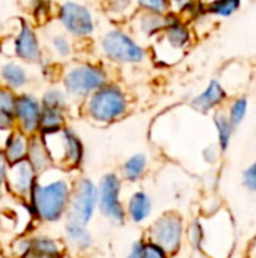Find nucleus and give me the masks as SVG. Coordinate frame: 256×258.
<instances>
[{"instance_id": "39", "label": "nucleus", "mask_w": 256, "mask_h": 258, "mask_svg": "<svg viewBox=\"0 0 256 258\" xmlns=\"http://www.w3.org/2000/svg\"><path fill=\"white\" fill-rule=\"evenodd\" d=\"M32 258H35V257H32Z\"/></svg>"}, {"instance_id": "34", "label": "nucleus", "mask_w": 256, "mask_h": 258, "mask_svg": "<svg viewBox=\"0 0 256 258\" xmlns=\"http://www.w3.org/2000/svg\"><path fill=\"white\" fill-rule=\"evenodd\" d=\"M143 245H145V239H143V237L134 240V242L130 245V248H128V251H127V254L124 255V258H142Z\"/></svg>"}, {"instance_id": "37", "label": "nucleus", "mask_w": 256, "mask_h": 258, "mask_svg": "<svg viewBox=\"0 0 256 258\" xmlns=\"http://www.w3.org/2000/svg\"><path fill=\"white\" fill-rule=\"evenodd\" d=\"M0 258H5L3 257V254H2V251H0Z\"/></svg>"}, {"instance_id": "6", "label": "nucleus", "mask_w": 256, "mask_h": 258, "mask_svg": "<svg viewBox=\"0 0 256 258\" xmlns=\"http://www.w3.org/2000/svg\"><path fill=\"white\" fill-rule=\"evenodd\" d=\"M186 221L181 213L167 210L160 213L152 222L148 224L145 234L142 236L146 242L157 245L166 251L170 257L178 255L186 242Z\"/></svg>"}, {"instance_id": "31", "label": "nucleus", "mask_w": 256, "mask_h": 258, "mask_svg": "<svg viewBox=\"0 0 256 258\" xmlns=\"http://www.w3.org/2000/svg\"><path fill=\"white\" fill-rule=\"evenodd\" d=\"M246 112H247V101L244 98H240L232 104L231 112H229V121L234 125V128L243 122V119L246 116Z\"/></svg>"}, {"instance_id": "35", "label": "nucleus", "mask_w": 256, "mask_h": 258, "mask_svg": "<svg viewBox=\"0 0 256 258\" xmlns=\"http://www.w3.org/2000/svg\"><path fill=\"white\" fill-rule=\"evenodd\" d=\"M6 169H8V163L3 159L2 153H0V197H5V177H6Z\"/></svg>"}, {"instance_id": "17", "label": "nucleus", "mask_w": 256, "mask_h": 258, "mask_svg": "<svg viewBox=\"0 0 256 258\" xmlns=\"http://www.w3.org/2000/svg\"><path fill=\"white\" fill-rule=\"evenodd\" d=\"M29 144H30V136L14 128L5 133V138L0 144V153L8 165L18 163V162L26 160Z\"/></svg>"}, {"instance_id": "20", "label": "nucleus", "mask_w": 256, "mask_h": 258, "mask_svg": "<svg viewBox=\"0 0 256 258\" xmlns=\"http://www.w3.org/2000/svg\"><path fill=\"white\" fill-rule=\"evenodd\" d=\"M26 160L32 165V168L38 172V175L54 168L51 156H50L47 145L41 135L30 136V144H29V151H27Z\"/></svg>"}, {"instance_id": "5", "label": "nucleus", "mask_w": 256, "mask_h": 258, "mask_svg": "<svg viewBox=\"0 0 256 258\" xmlns=\"http://www.w3.org/2000/svg\"><path fill=\"white\" fill-rule=\"evenodd\" d=\"M101 56L115 65L136 67L145 62L148 50L128 30L115 27L100 38Z\"/></svg>"}, {"instance_id": "11", "label": "nucleus", "mask_w": 256, "mask_h": 258, "mask_svg": "<svg viewBox=\"0 0 256 258\" xmlns=\"http://www.w3.org/2000/svg\"><path fill=\"white\" fill-rule=\"evenodd\" d=\"M38 172L27 160L8 165L5 177V195L14 201L26 203L33 186L36 184Z\"/></svg>"}, {"instance_id": "26", "label": "nucleus", "mask_w": 256, "mask_h": 258, "mask_svg": "<svg viewBox=\"0 0 256 258\" xmlns=\"http://www.w3.org/2000/svg\"><path fill=\"white\" fill-rule=\"evenodd\" d=\"M30 234L32 233H20L17 234L8 249L5 258H32V242H30Z\"/></svg>"}, {"instance_id": "15", "label": "nucleus", "mask_w": 256, "mask_h": 258, "mask_svg": "<svg viewBox=\"0 0 256 258\" xmlns=\"http://www.w3.org/2000/svg\"><path fill=\"white\" fill-rule=\"evenodd\" d=\"M154 213V200L145 189H136L125 198V218L133 225H145Z\"/></svg>"}, {"instance_id": "23", "label": "nucleus", "mask_w": 256, "mask_h": 258, "mask_svg": "<svg viewBox=\"0 0 256 258\" xmlns=\"http://www.w3.org/2000/svg\"><path fill=\"white\" fill-rule=\"evenodd\" d=\"M48 51L56 60L68 62L74 56V39L65 32H54L48 36Z\"/></svg>"}, {"instance_id": "13", "label": "nucleus", "mask_w": 256, "mask_h": 258, "mask_svg": "<svg viewBox=\"0 0 256 258\" xmlns=\"http://www.w3.org/2000/svg\"><path fill=\"white\" fill-rule=\"evenodd\" d=\"M41 101L29 92H18L15 95V128L27 136L38 135L41 122Z\"/></svg>"}, {"instance_id": "10", "label": "nucleus", "mask_w": 256, "mask_h": 258, "mask_svg": "<svg viewBox=\"0 0 256 258\" xmlns=\"http://www.w3.org/2000/svg\"><path fill=\"white\" fill-rule=\"evenodd\" d=\"M60 29L74 41H86L95 33V17L92 11L75 0H65L56 9Z\"/></svg>"}, {"instance_id": "27", "label": "nucleus", "mask_w": 256, "mask_h": 258, "mask_svg": "<svg viewBox=\"0 0 256 258\" xmlns=\"http://www.w3.org/2000/svg\"><path fill=\"white\" fill-rule=\"evenodd\" d=\"M214 125L217 128V136H219V147L222 151H226L231 142V136L234 132V125L231 124L229 118H226L222 113H217L214 116Z\"/></svg>"}, {"instance_id": "32", "label": "nucleus", "mask_w": 256, "mask_h": 258, "mask_svg": "<svg viewBox=\"0 0 256 258\" xmlns=\"http://www.w3.org/2000/svg\"><path fill=\"white\" fill-rule=\"evenodd\" d=\"M142 258H172V257H170L166 251H163L161 248H158L157 245H152V243H149V242H146V240H145Z\"/></svg>"}, {"instance_id": "2", "label": "nucleus", "mask_w": 256, "mask_h": 258, "mask_svg": "<svg viewBox=\"0 0 256 258\" xmlns=\"http://www.w3.org/2000/svg\"><path fill=\"white\" fill-rule=\"evenodd\" d=\"M130 109L131 98L128 92L122 85L113 80L97 89L80 104L83 116L97 125L115 124L125 118Z\"/></svg>"}, {"instance_id": "36", "label": "nucleus", "mask_w": 256, "mask_h": 258, "mask_svg": "<svg viewBox=\"0 0 256 258\" xmlns=\"http://www.w3.org/2000/svg\"><path fill=\"white\" fill-rule=\"evenodd\" d=\"M2 198H3V197H0V216H2V213L5 212V210H3V204H2Z\"/></svg>"}, {"instance_id": "19", "label": "nucleus", "mask_w": 256, "mask_h": 258, "mask_svg": "<svg viewBox=\"0 0 256 258\" xmlns=\"http://www.w3.org/2000/svg\"><path fill=\"white\" fill-rule=\"evenodd\" d=\"M29 71L18 60H9L0 67V85L6 86L14 92H23L29 85Z\"/></svg>"}, {"instance_id": "22", "label": "nucleus", "mask_w": 256, "mask_h": 258, "mask_svg": "<svg viewBox=\"0 0 256 258\" xmlns=\"http://www.w3.org/2000/svg\"><path fill=\"white\" fill-rule=\"evenodd\" d=\"M15 95L17 92L0 85V133H8L15 128Z\"/></svg>"}, {"instance_id": "7", "label": "nucleus", "mask_w": 256, "mask_h": 258, "mask_svg": "<svg viewBox=\"0 0 256 258\" xmlns=\"http://www.w3.org/2000/svg\"><path fill=\"white\" fill-rule=\"evenodd\" d=\"M0 51L24 63H41L45 56L36 29L26 20H17L15 29L2 36Z\"/></svg>"}, {"instance_id": "14", "label": "nucleus", "mask_w": 256, "mask_h": 258, "mask_svg": "<svg viewBox=\"0 0 256 258\" xmlns=\"http://www.w3.org/2000/svg\"><path fill=\"white\" fill-rule=\"evenodd\" d=\"M170 20L169 14H157V12H146V11H136L134 15L128 20L131 24V35L134 38H154L158 36Z\"/></svg>"}, {"instance_id": "9", "label": "nucleus", "mask_w": 256, "mask_h": 258, "mask_svg": "<svg viewBox=\"0 0 256 258\" xmlns=\"http://www.w3.org/2000/svg\"><path fill=\"white\" fill-rule=\"evenodd\" d=\"M98 215V187L97 181L88 175L75 174L69 207L65 219L91 225Z\"/></svg>"}, {"instance_id": "12", "label": "nucleus", "mask_w": 256, "mask_h": 258, "mask_svg": "<svg viewBox=\"0 0 256 258\" xmlns=\"http://www.w3.org/2000/svg\"><path fill=\"white\" fill-rule=\"evenodd\" d=\"M66 254L74 258H88L95 251V236L91 230V225H84L71 219L62 222V236H60Z\"/></svg>"}, {"instance_id": "24", "label": "nucleus", "mask_w": 256, "mask_h": 258, "mask_svg": "<svg viewBox=\"0 0 256 258\" xmlns=\"http://www.w3.org/2000/svg\"><path fill=\"white\" fill-rule=\"evenodd\" d=\"M103 6L115 21H128L137 11L136 0H103Z\"/></svg>"}, {"instance_id": "30", "label": "nucleus", "mask_w": 256, "mask_h": 258, "mask_svg": "<svg viewBox=\"0 0 256 258\" xmlns=\"http://www.w3.org/2000/svg\"><path fill=\"white\" fill-rule=\"evenodd\" d=\"M240 0H216L210 6V12L222 17H229L235 9H238Z\"/></svg>"}, {"instance_id": "4", "label": "nucleus", "mask_w": 256, "mask_h": 258, "mask_svg": "<svg viewBox=\"0 0 256 258\" xmlns=\"http://www.w3.org/2000/svg\"><path fill=\"white\" fill-rule=\"evenodd\" d=\"M42 139L51 156L54 168L71 174L80 172L84 163L86 150L81 138L72 127L65 125L56 133L42 136Z\"/></svg>"}, {"instance_id": "21", "label": "nucleus", "mask_w": 256, "mask_h": 258, "mask_svg": "<svg viewBox=\"0 0 256 258\" xmlns=\"http://www.w3.org/2000/svg\"><path fill=\"white\" fill-rule=\"evenodd\" d=\"M225 97H226V92L222 88V85L216 80H211L210 85L205 88V91L193 98L192 107L201 113H208L211 109L219 106L225 100Z\"/></svg>"}, {"instance_id": "28", "label": "nucleus", "mask_w": 256, "mask_h": 258, "mask_svg": "<svg viewBox=\"0 0 256 258\" xmlns=\"http://www.w3.org/2000/svg\"><path fill=\"white\" fill-rule=\"evenodd\" d=\"M186 240L192 245L195 251H202L204 225L201 219H193L189 225H186Z\"/></svg>"}, {"instance_id": "1", "label": "nucleus", "mask_w": 256, "mask_h": 258, "mask_svg": "<svg viewBox=\"0 0 256 258\" xmlns=\"http://www.w3.org/2000/svg\"><path fill=\"white\" fill-rule=\"evenodd\" d=\"M74 175L59 168H51L38 175L36 184L26 201V207L38 227H53L65 221Z\"/></svg>"}, {"instance_id": "18", "label": "nucleus", "mask_w": 256, "mask_h": 258, "mask_svg": "<svg viewBox=\"0 0 256 258\" xmlns=\"http://www.w3.org/2000/svg\"><path fill=\"white\" fill-rule=\"evenodd\" d=\"M148 169H149V157L145 153H134L122 162L118 174L121 175L124 183L137 184L146 177Z\"/></svg>"}, {"instance_id": "25", "label": "nucleus", "mask_w": 256, "mask_h": 258, "mask_svg": "<svg viewBox=\"0 0 256 258\" xmlns=\"http://www.w3.org/2000/svg\"><path fill=\"white\" fill-rule=\"evenodd\" d=\"M39 101H41V107L60 109V110H66V112H69V106H71V100L68 98L65 91L60 89V88H50V89H47L41 95Z\"/></svg>"}, {"instance_id": "33", "label": "nucleus", "mask_w": 256, "mask_h": 258, "mask_svg": "<svg viewBox=\"0 0 256 258\" xmlns=\"http://www.w3.org/2000/svg\"><path fill=\"white\" fill-rule=\"evenodd\" d=\"M243 186L249 192H256V162L243 172Z\"/></svg>"}, {"instance_id": "29", "label": "nucleus", "mask_w": 256, "mask_h": 258, "mask_svg": "<svg viewBox=\"0 0 256 258\" xmlns=\"http://www.w3.org/2000/svg\"><path fill=\"white\" fill-rule=\"evenodd\" d=\"M136 6L139 11L157 12V14H169L170 0H136Z\"/></svg>"}, {"instance_id": "8", "label": "nucleus", "mask_w": 256, "mask_h": 258, "mask_svg": "<svg viewBox=\"0 0 256 258\" xmlns=\"http://www.w3.org/2000/svg\"><path fill=\"white\" fill-rule=\"evenodd\" d=\"M121 175L118 172H106L97 181L98 187V215L112 225H125V197Z\"/></svg>"}, {"instance_id": "38", "label": "nucleus", "mask_w": 256, "mask_h": 258, "mask_svg": "<svg viewBox=\"0 0 256 258\" xmlns=\"http://www.w3.org/2000/svg\"><path fill=\"white\" fill-rule=\"evenodd\" d=\"M172 2H180V0H170V3H172Z\"/></svg>"}, {"instance_id": "3", "label": "nucleus", "mask_w": 256, "mask_h": 258, "mask_svg": "<svg viewBox=\"0 0 256 258\" xmlns=\"http://www.w3.org/2000/svg\"><path fill=\"white\" fill-rule=\"evenodd\" d=\"M59 79L68 98L81 104L91 94L109 83L112 76L101 62L72 60L60 68Z\"/></svg>"}, {"instance_id": "16", "label": "nucleus", "mask_w": 256, "mask_h": 258, "mask_svg": "<svg viewBox=\"0 0 256 258\" xmlns=\"http://www.w3.org/2000/svg\"><path fill=\"white\" fill-rule=\"evenodd\" d=\"M32 242V257L35 258H60L66 251L60 236H54L48 231L36 230L30 234Z\"/></svg>"}]
</instances>
